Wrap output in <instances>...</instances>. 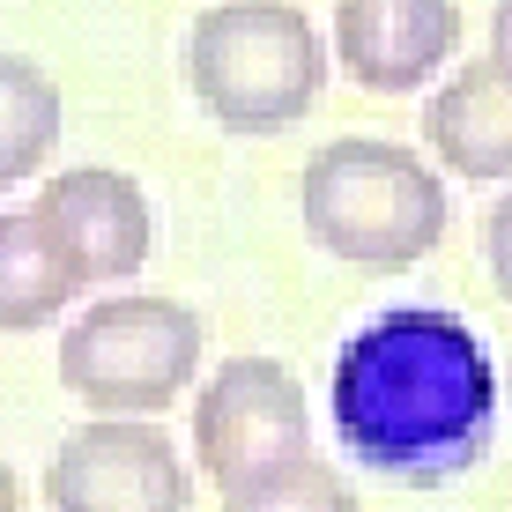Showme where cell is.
<instances>
[{"instance_id": "8992f818", "label": "cell", "mask_w": 512, "mask_h": 512, "mask_svg": "<svg viewBox=\"0 0 512 512\" xmlns=\"http://www.w3.org/2000/svg\"><path fill=\"white\" fill-rule=\"evenodd\" d=\"M45 505L52 512H186L193 475L171 431L149 416H97L60 438L45 468Z\"/></svg>"}, {"instance_id": "3957f363", "label": "cell", "mask_w": 512, "mask_h": 512, "mask_svg": "<svg viewBox=\"0 0 512 512\" xmlns=\"http://www.w3.org/2000/svg\"><path fill=\"white\" fill-rule=\"evenodd\" d=\"M186 90L223 134H290L327 90V38L290 0H216L186 30Z\"/></svg>"}, {"instance_id": "9a60e30c", "label": "cell", "mask_w": 512, "mask_h": 512, "mask_svg": "<svg viewBox=\"0 0 512 512\" xmlns=\"http://www.w3.org/2000/svg\"><path fill=\"white\" fill-rule=\"evenodd\" d=\"M0 512H23V475H15L8 453H0Z\"/></svg>"}, {"instance_id": "7c38bea8", "label": "cell", "mask_w": 512, "mask_h": 512, "mask_svg": "<svg viewBox=\"0 0 512 512\" xmlns=\"http://www.w3.org/2000/svg\"><path fill=\"white\" fill-rule=\"evenodd\" d=\"M223 512H364V505H357V483H349L334 461L297 453V461H282L268 475H253V483L223 490Z\"/></svg>"}, {"instance_id": "9c48e42d", "label": "cell", "mask_w": 512, "mask_h": 512, "mask_svg": "<svg viewBox=\"0 0 512 512\" xmlns=\"http://www.w3.org/2000/svg\"><path fill=\"white\" fill-rule=\"evenodd\" d=\"M423 141L453 179H512V82L490 60H468L423 97Z\"/></svg>"}, {"instance_id": "ba28073f", "label": "cell", "mask_w": 512, "mask_h": 512, "mask_svg": "<svg viewBox=\"0 0 512 512\" xmlns=\"http://www.w3.org/2000/svg\"><path fill=\"white\" fill-rule=\"evenodd\" d=\"M38 216L67 238V253L82 260L90 282H127L141 275L156 245V216H149V193H141L127 171L112 164H67L38 186Z\"/></svg>"}, {"instance_id": "4fadbf2b", "label": "cell", "mask_w": 512, "mask_h": 512, "mask_svg": "<svg viewBox=\"0 0 512 512\" xmlns=\"http://www.w3.org/2000/svg\"><path fill=\"white\" fill-rule=\"evenodd\" d=\"M483 260H490V282H498V297L512 305V193L483 216Z\"/></svg>"}, {"instance_id": "6da1fadb", "label": "cell", "mask_w": 512, "mask_h": 512, "mask_svg": "<svg viewBox=\"0 0 512 512\" xmlns=\"http://www.w3.org/2000/svg\"><path fill=\"white\" fill-rule=\"evenodd\" d=\"M327 416L342 453L379 483L438 490L498 438V364L461 312L394 305L334 349Z\"/></svg>"}, {"instance_id": "277c9868", "label": "cell", "mask_w": 512, "mask_h": 512, "mask_svg": "<svg viewBox=\"0 0 512 512\" xmlns=\"http://www.w3.org/2000/svg\"><path fill=\"white\" fill-rule=\"evenodd\" d=\"M201 312L164 290H127L90 305L60 334V386L90 416H164L201 372Z\"/></svg>"}, {"instance_id": "30bf717a", "label": "cell", "mask_w": 512, "mask_h": 512, "mask_svg": "<svg viewBox=\"0 0 512 512\" xmlns=\"http://www.w3.org/2000/svg\"><path fill=\"white\" fill-rule=\"evenodd\" d=\"M82 290H90V275L67 253V238L38 216V201L8 208V216H0V334L52 327Z\"/></svg>"}, {"instance_id": "5bb4252c", "label": "cell", "mask_w": 512, "mask_h": 512, "mask_svg": "<svg viewBox=\"0 0 512 512\" xmlns=\"http://www.w3.org/2000/svg\"><path fill=\"white\" fill-rule=\"evenodd\" d=\"M483 60L512 82V0H498V8H490V52H483Z\"/></svg>"}, {"instance_id": "5b68a950", "label": "cell", "mask_w": 512, "mask_h": 512, "mask_svg": "<svg viewBox=\"0 0 512 512\" xmlns=\"http://www.w3.org/2000/svg\"><path fill=\"white\" fill-rule=\"evenodd\" d=\"M312 453L305 386L282 357H231L193 394V468L216 490H238L253 475Z\"/></svg>"}, {"instance_id": "52a82bcc", "label": "cell", "mask_w": 512, "mask_h": 512, "mask_svg": "<svg viewBox=\"0 0 512 512\" xmlns=\"http://www.w3.org/2000/svg\"><path fill=\"white\" fill-rule=\"evenodd\" d=\"M461 45V0H334V60L372 97H416Z\"/></svg>"}, {"instance_id": "7a4b0ae2", "label": "cell", "mask_w": 512, "mask_h": 512, "mask_svg": "<svg viewBox=\"0 0 512 512\" xmlns=\"http://www.w3.org/2000/svg\"><path fill=\"white\" fill-rule=\"evenodd\" d=\"M297 208H305V238L364 275H401L431 260L453 216L431 156L372 134L327 141L297 179Z\"/></svg>"}, {"instance_id": "8fae6325", "label": "cell", "mask_w": 512, "mask_h": 512, "mask_svg": "<svg viewBox=\"0 0 512 512\" xmlns=\"http://www.w3.org/2000/svg\"><path fill=\"white\" fill-rule=\"evenodd\" d=\"M60 127H67L60 82L30 52H0V193L38 179L60 156Z\"/></svg>"}]
</instances>
